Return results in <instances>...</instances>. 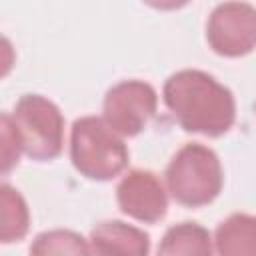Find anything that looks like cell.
I'll list each match as a JSON object with an SVG mask.
<instances>
[{
    "instance_id": "1",
    "label": "cell",
    "mask_w": 256,
    "mask_h": 256,
    "mask_svg": "<svg viewBox=\"0 0 256 256\" xmlns=\"http://www.w3.org/2000/svg\"><path fill=\"white\" fill-rule=\"evenodd\" d=\"M164 104L186 132L226 134L236 120L232 92L202 70H180L164 82Z\"/></svg>"
},
{
    "instance_id": "2",
    "label": "cell",
    "mask_w": 256,
    "mask_h": 256,
    "mask_svg": "<svg viewBox=\"0 0 256 256\" xmlns=\"http://www.w3.org/2000/svg\"><path fill=\"white\" fill-rule=\"evenodd\" d=\"M70 158L90 180H112L128 166V148L104 118L84 116L72 124Z\"/></svg>"
},
{
    "instance_id": "3",
    "label": "cell",
    "mask_w": 256,
    "mask_h": 256,
    "mask_svg": "<svg viewBox=\"0 0 256 256\" xmlns=\"http://www.w3.org/2000/svg\"><path fill=\"white\" fill-rule=\"evenodd\" d=\"M166 188L182 206L210 204L222 190V166L216 152L198 142L182 146L166 168Z\"/></svg>"
},
{
    "instance_id": "4",
    "label": "cell",
    "mask_w": 256,
    "mask_h": 256,
    "mask_svg": "<svg viewBox=\"0 0 256 256\" xmlns=\"http://www.w3.org/2000/svg\"><path fill=\"white\" fill-rule=\"evenodd\" d=\"M12 118L26 156L40 162L60 156L64 146V118L52 100L40 94H24L16 102Z\"/></svg>"
},
{
    "instance_id": "5",
    "label": "cell",
    "mask_w": 256,
    "mask_h": 256,
    "mask_svg": "<svg viewBox=\"0 0 256 256\" xmlns=\"http://www.w3.org/2000/svg\"><path fill=\"white\" fill-rule=\"evenodd\" d=\"M210 48L228 58L246 56L256 44V10L248 2H222L216 6L206 24Z\"/></svg>"
},
{
    "instance_id": "6",
    "label": "cell",
    "mask_w": 256,
    "mask_h": 256,
    "mask_svg": "<svg viewBox=\"0 0 256 256\" xmlns=\"http://www.w3.org/2000/svg\"><path fill=\"white\" fill-rule=\"evenodd\" d=\"M156 90L142 80H124L104 96V120L120 136L140 134L156 114Z\"/></svg>"
},
{
    "instance_id": "7",
    "label": "cell",
    "mask_w": 256,
    "mask_h": 256,
    "mask_svg": "<svg viewBox=\"0 0 256 256\" xmlns=\"http://www.w3.org/2000/svg\"><path fill=\"white\" fill-rule=\"evenodd\" d=\"M120 210L144 224H154L166 216L168 194L162 180L150 170H130L116 188Z\"/></svg>"
},
{
    "instance_id": "8",
    "label": "cell",
    "mask_w": 256,
    "mask_h": 256,
    "mask_svg": "<svg viewBox=\"0 0 256 256\" xmlns=\"http://www.w3.org/2000/svg\"><path fill=\"white\" fill-rule=\"evenodd\" d=\"M88 242L90 252L100 256H146L150 252L148 234L120 220H106L96 224Z\"/></svg>"
},
{
    "instance_id": "9",
    "label": "cell",
    "mask_w": 256,
    "mask_h": 256,
    "mask_svg": "<svg viewBox=\"0 0 256 256\" xmlns=\"http://www.w3.org/2000/svg\"><path fill=\"white\" fill-rule=\"evenodd\" d=\"M216 252L224 256H244L256 250V220L248 214H232L216 228Z\"/></svg>"
},
{
    "instance_id": "10",
    "label": "cell",
    "mask_w": 256,
    "mask_h": 256,
    "mask_svg": "<svg viewBox=\"0 0 256 256\" xmlns=\"http://www.w3.org/2000/svg\"><path fill=\"white\" fill-rule=\"evenodd\" d=\"M30 228L24 196L10 184H0V244L20 242Z\"/></svg>"
},
{
    "instance_id": "11",
    "label": "cell",
    "mask_w": 256,
    "mask_h": 256,
    "mask_svg": "<svg viewBox=\"0 0 256 256\" xmlns=\"http://www.w3.org/2000/svg\"><path fill=\"white\" fill-rule=\"evenodd\" d=\"M212 238L206 228L196 222H182L166 230L158 254L162 256H178V254H210Z\"/></svg>"
},
{
    "instance_id": "12",
    "label": "cell",
    "mask_w": 256,
    "mask_h": 256,
    "mask_svg": "<svg viewBox=\"0 0 256 256\" xmlns=\"http://www.w3.org/2000/svg\"><path fill=\"white\" fill-rule=\"evenodd\" d=\"M30 254L46 256V254H90L88 242L70 230H50L36 236L30 246Z\"/></svg>"
},
{
    "instance_id": "13",
    "label": "cell",
    "mask_w": 256,
    "mask_h": 256,
    "mask_svg": "<svg viewBox=\"0 0 256 256\" xmlns=\"http://www.w3.org/2000/svg\"><path fill=\"white\" fill-rule=\"evenodd\" d=\"M22 154V142L12 116L0 112V176L12 172Z\"/></svg>"
},
{
    "instance_id": "14",
    "label": "cell",
    "mask_w": 256,
    "mask_h": 256,
    "mask_svg": "<svg viewBox=\"0 0 256 256\" xmlns=\"http://www.w3.org/2000/svg\"><path fill=\"white\" fill-rule=\"evenodd\" d=\"M14 62H16V54H14L12 42L0 34V78L8 76L12 72Z\"/></svg>"
},
{
    "instance_id": "15",
    "label": "cell",
    "mask_w": 256,
    "mask_h": 256,
    "mask_svg": "<svg viewBox=\"0 0 256 256\" xmlns=\"http://www.w3.org/2000/svg\"><path fill=\"white\" fill-rule=\"evenodd\" d=\"M144 2L158 10H178V8L186 6L190 0H144Z\"/></svg>"
}]
</instances>
